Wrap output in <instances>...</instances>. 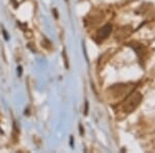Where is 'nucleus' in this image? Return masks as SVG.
Segmentation results:
<instances>
[{
	"label": "nucleus",
	"mask_w": 155,
	"mask_h": 153,
	"mask_svg": "<svg viewBox=\"0 0 155 153\" xmlns=\"http://www.w3.org/2000/svg\"><path fill=\"white\" fill-rule=\"evenodd\" d=\"M142 96L140 93H134L131 96H129L126 99V101L123 104V111L126 113H130L134 111L136 108L139 106V104L141 102Z\"/></svg>",
	"instance_id": "1"
},
{
	"label": "nucleus",
	"mask_w": 155,
	"mask_h": 153,
	"mask_svg": "<svg viewBox=\"0 0 155 153\" xmlns=\"http://www.w3.org/2000/svg\"><path fill=\"white\" fill-rule=\"evenodd\" d=\"M111 30H112V26L111 25H106V26L104 27V28H101V30H99V32L97 33V38H99V39H104L106 37L109 35V33L111 32Z\"/></svg>",
	"instance_id": "2"
}]
</instances>
